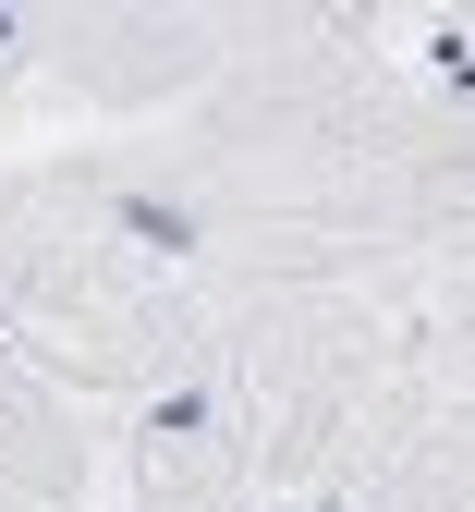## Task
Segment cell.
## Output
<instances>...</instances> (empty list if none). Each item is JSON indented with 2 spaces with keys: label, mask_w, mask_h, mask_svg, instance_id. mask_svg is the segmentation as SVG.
<instances>
[{
  "label": "cell",
  "mask_w": 475,
  "mask_h": 512,
  "mask_svg": "<svg viewBox=\"0 0 475 512\" xmlns=\"http://www.w3.org/2000/svg\"><path fill=\"white\" fill-rule=\"evenodd\" d=\"M342 512H475V403H415Z\"/></svg>",
  "instance_id": "5"
},
{
  "label": "cell",
  "mask_w": 475,
  "mask_h": 512,
  "mask_svg": "<svg viewBox=\"0 0 475 512\" xmlns=\"http://www.w3.org/2000/svg\"><path fill=\"white\" fill-rule=\"evenodd\" d=\"M256 49V13H25V86H61L86 110L171 122Z\"/></svg>",
  "instance_id": "3"
},
{
  "label": "cell",
  "mask_w": 475,
  "mask_h": 512,
  "mask_svg": "<svg viewBox=\"0 0 475 512\" xmlns=\"http://www.w3.org/2000/svg\"><path fill=\"white\" fill-rule=\"evenodd\" d=\"M402 366L427 403H475V269L402 281Z\"/></svg>",
  "instance_id": "6"
},
{
  "label": "cell",
  "mask_w": 475,
  "mask_h": 512,
  "mask_svg": "<svg viewBox=\"0 0 475 512\" xmlns=\"http://www.w3.org/2000/svg\"><path fill=\"white\" fill-rule=\"evenodd\" d=\"M0 342L49 391L147 403L220 366V305L183 269H159L134 232H110L61 159H13L0 171Z\"/></svg>",
  "instance_id": "1"
},
{
  "label": "cell",
  "mask_w": 475,
  "mask_h": 512,
  "mask_svg": "<svg viewBox=\"0 0 475 512\" xmlns=\"http://www.w3.org/2000/svg\"><path fill=\"white\" fill-rule=\"evenodd\" d=\"M122 512H268L256 415L232 366H195L171 391L122 403Z\"/></svg>",
  "instance_id": "4"
},
{
  "label": "cell",
  "mask_w": 475,
  "mask_h": 512,
  "mask_svg": "<svg viewBox=\"0 0 475 512\" xmlns=\"http://www.w3.org/2000/svg\"><path fill=\"white\" fill-rule=\"evenodd\" d=\"M220 366L256 415L268 500L342 512L354 476L378 464V439L415 415V366H402V281L390 293H244L220 317Z\"/></svg>",
  "instance_id": "2"
}]
</instances>
